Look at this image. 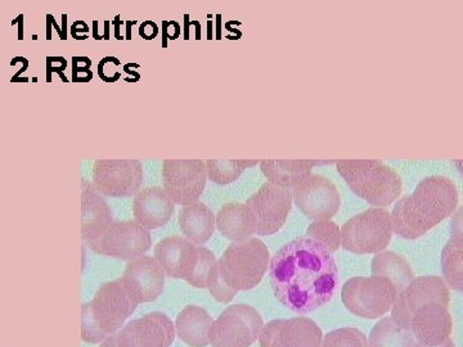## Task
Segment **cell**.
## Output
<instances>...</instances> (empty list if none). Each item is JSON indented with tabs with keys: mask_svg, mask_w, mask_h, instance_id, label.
<instances>
[{
	"mask_svg": "<svg viewBox=\"0 0 463 347\" xmlns=\"http://www.w3.org/2000/svg\"><path fill=\"white\" fill-rule=\"evenodd\" d=\"M269 279L277 300L298 314L325 306L340 288L334 254L307 237H298L276 252Z\"/></svg>",
	"mask_w": 463,
	"mask_h": 347,
	"instance_id": "6da1fadb",
	"label": "cell"
},
{
	"mask_svg": "<svg viewBox=\"0 0 463 347\" xmlns=\"http://www.w3.org/2000/svg\"><path fill=\"white\" fill-rule=\"evenodd\" d=\"M458 191L453 181L431 175L417 184L412 194L397 201L390 212L392 231L404 239H417L455 214Z\"/></svg>",
	"mask_w": 463,
	"mask_h": 347,
	"instance_id": "7a4b0ae2",
	"label": "cell"
},
{
	"mask_svg": "<svg viewBox=\"0 0 463 347\" xmlns=\"http://www.w3.org/2000/svg\"><path fill=\"white\" fill-rule=\"evenodd\" d=\"M138 296L118 278L100 285L93 300L81 309V337L88 343H100L124 327L139 306Z\"/></svg>",
	"mask_w": 463,
	"mask_h": 347,
	"instance_id": "3957f363",
	"label": "cell"
},
{
	"mask_svg": "<svg viewBox=\"0 0 463 347\" xmlns=\"http://www.w3.org/2000/svg\"><path fill=\"white\" fill-rule=\"evenodd\" d=\"M336 169L353 193L371 206L383 209L401 196L403 188L401 176L379 160L340 161Z\"/></svg>",
	"mask_w": 463,
	"mask_h": 347,
	"instance_id": "277c9868",
	"label": "cell"
},
{
	"mask_svg": "<svg viewBox=\"0 0 463 347\" xmlns=\"http://www.w3.org/2000/svg\"><path fill=\"white\" fill-rule=\"evenodd\" d=\"M270 254L259 239L233 242L216 261L219 276L234 291H250L263 281L269 269Z\"/></svg>",
	"mask_w": 463,
	"mask_h": 347,
	"instance_id": "5b68a950",
	"label": "cell"
},
{
	"mask_svg": "<svg viewBox=\"0 0 463 347\" xmlns=\"http://www.w3.org/2000/svg\"><path fill=\"white\" fill-rule=\"evenodd\" d=\"M341 246L356 255H373L383 252L392 239L390 212L379 207H371L353 216L343 225Z\"/></svg>",
	"mask_w": 463,
	"mask_h": 347,
	"instance_id": "8992f818",
	"label": "cell"
},
{
	"mask_svg": "<svg viewBox=\"0 0 463 347\" xmlns=\"http://www.w3.org/2000/svg\"><path fill=\"white\" fill-rule=\"evenodd\" d=\"M399 292L383 277H354L341 289L344 305L352 314L364 319H377L392 310Z\"/></svg>",
	"mask_w": 463,
	"mask_h": 347,
	"instance_id": "52a82bcc",
	"label": "cell"
},
{
	"mask_svg": "<svg viewBox=\"0 0 463 347\" xmlns=\"http://www.w3.org/2000/svg\"><path fill=\"white\" fill-rule=\"evenodd\" d=\"M263 318L245 304L228 306L210 328L213 347H251L263 330Z\"/></svg>",
	"mask_w": 463,
	"mask_h": 347,
	"instance_id": "ba28073f",
	"label": "cell"
},
{
	"mask_svg": "<svg viewBox=\"0 0 463 347\" xmlns=\"http://www.w3.org/2000/svg\"><path fill=\"white\" fill-rule=\"evenodd\" d=\"M149 230L134 220H114L100 239L90 243L88 248L96 254L129 260L143 257L151 249Z\"/></svg>",
	"mask_w": 463,
	"mask_h": 347,
	"instance_id": "9c48e42d",
	"label": "cell"
},
{
	"mask_svg": "<svg viewBox=\"0 0 463 347\" xmlns=\"http://www.w3.org/2000/svg\"><path fill=\"white\" fill-rule=\"evenodd\" d=\"M206 167L203 160H165L163 163L164 191L174 205L199 202L206 187Z\"/></svg>",
	"mask_w": 463,
	"mask_h": 347,
	"instance_id": "30bf717a",
	"label": "cell"
},
{
	"mask_svg": "<svg viewBox=\"0 0 463 347\" xmlns=\"http://www.w3.org/2000/svg\"><path fill=\"white\" fill-rule=\"evenodd\" d=\"M143 178L145 173L139 160H96L91 185L102 197L123 199L139 191Z\"/></svg>",
	"mask_w": 463,
	"mask_h": 347,
	"instance_id": "8fae6325",
	"label": "cell"
},
{
	"mask_svg": "<svg viewBox=\"0 0 463 347\" xmlns=\"http://www.w3.org/2000/svg\"><path fill=\"white\" fill-rule=\"evenodd\" d=\"M292 190L267 182L246 202L255 218L258 236H272L282 230L292 210Z\"/></svg>",
	"mask_w": 463,
	"mask_h": 347,
	"instance_id": "7c38bea8",
	"label": "cell"
},
{
	"mask_svg": "<svg viewBox=\"0 0 463 347\" xmlns=\"http://www.w3.org/2000/svg\"><path fill=\"white\" fill-rule=\"evenodd\" d=\"M292 200L310 220H331L341 206L336 185L318 174H310L292 190Z\"/></svg>",
	"mask_w": 463,
	"mask_h": 347,
	"instance_id": "4fadbf2b",
	"label": "cell"
},
{
	"mask_svg": "<svg viewBox=\"0 0 463 347\" xmlns=\"http://www.w3.org/2000/svg\"><path fill=\"white\" fill-rule=\"evenodd\" d=\"M439 303L449 306L450 292L443 278L435 276H423L414 278L398 295L392 307V319L402 327L410 330L412 316L420 307L428 304Z\"/></svg>",
	"mask_w": 463,
	"mask_h": 347,
	"instance_id": "5bb4252c",
	"label": "cell"
},
{
	"mask_svg": "<svg viewBox=\"0 0 463 347\" xmlns=\"http://www.w3.org/2000/svg\"><path fill=\"white\" fill-rule=\"evenodd\" d=\"M174 340V323L169 316L160 312L134 319L116 333L118 347H170Z\"/></svg>",
	"mask_w": 463,
	"mask_h": 347,
	"instance_id": "9a60e30c",
	"label": "cell"
},
{
	"mask_svg": "<svg viewBox=\"0 0 463 347\" xmlns=\"http://www.w3.org/2000/svg\"><path fill=\"white\" fill-rule=\"evenodd\" d=\"M322 340L321 328L306 316L267 323L259 336L260 347H321Z\"/></svg>",
	"mask_w": 463,
	"mask_h": 347,
	"instance_id": "2e32d148",
	"label": "cell"
},
{
	"mask_svg": "<svg viewBox=\"0 0 463 347\" xmlns=\"http://www.w3.org/2000/svg\"><path fill=\"white\" fill-rule=\"evenodd\" d=\"M154 258L165 276L188 281L199 261V246L184 237H166L155 246Z\"/></svg>",
	"mask_w": 463,
	"mask_h": 347,
	"instance_id": "e0dca14e",
	"label": "cell"
},
{
	"mask_svg": "<svg viewBox=\"0 0 463 347\" xmlns=\"http://www.w3.org/2000/svg\"><path fill=\"white\" fill-rule=\"evenodd\" d=\"M410 330L412 331L417 343L439 346L450 339L453 330L452 316L443 304H428L414 313Z\"/></svg>",
	"mask_w": 463,
	"mask_h": 347,
	"instance_id": "ac0fdd59",
	"label": "cell"
},
{
	"mask_svg": "<svg viewBox=\"0 0 463 347\" xmlns=\"http://www.w3.org/2000/svg\"><path fill=\"white\" fill-rule=\"evenodd\" d=\"M165 277L154 258L143 255L128 263L121 278L143 304L154 303L161 296L165 287Z\"/></svg>",
	"mask_w": 463,
	"mask_h": 347,
	"instance_id": "d6986e66",
	"label": "cell"
},
{
	"mask_svg": "<svg viewBox=\"0 0 463 347\" xmlns=\"http://www.w3.org/2000/svg\"><path fill=\"white\" fill-rule=\"evenodd\" d=\"M174 202L164 188L147 187L137 192L133 200L134 221L145 230H155L169 223Z\"/></svg>",
	"mask_w": 463,
	"mask_h": 347,
	"instance_id": "ffe728a7",
	"label": "cell"
},
{
	"mask_svg": "<svg viewBox=\"0 0 463 347\" xmlns=\"http://www.w3.org/2000/svg\"><path fill=\"white\" fill-rule=\"evenodd\" d=\"M114 223L111 209L87 179H81V237L87 245L102 237Z\"/></svg>",
	"mask_w": 463,
	"mask_h": 347,
	"instance_id": "44dd1931",
	"label": "cell"
},
{
	"mask_svg": "<svg viewBox=\"0 0 463 347\" xmlns=\"http://www.w3.org/2000/svg\"><path fill=\"white\" fill-rule=\"evenodd\" d=\"M215 227L224 239L243 242L251 239L257 230L255 218L246 203H225L215 218Z\"/></svg>",
	"mask_w": 463,
	"mask_h": 347,
	"instance_id": "7402d4cb",
	"label": "cell"
},
{
	"mask_svg": "<svg viewBox=\"0 0 463 347\" xmlns=\"http://www.w3.org/2000/svg\"><path fill=\"white\" fill-rule=\"evenodd\" d=\"M214 319L203 307L188 305L179 313L175 321V333L182 342L190 347H206Z\"/></svg>",
	"mask_w": 463,
	"mask_h": 347,
	"instance_id": "603a6c76",
	"label": "cell"
},
{
	"mask_svg": "<svg viewBox=\"0 0 463 347\" xmlns=\"http://www.w3.org/2000/svg\"><path fill=\"white\" fill-rule=\"evenodd\" d=\"M179 227L185 239L196 246L205 245L215 231V214L200 201L183 206L179 212Z\"/></svg>",
	"mask_w": 463,
	"mask_h": 347,
	"instance_id": "cb8c5ba5",
	"label": "cell"
},
{
	"mask_svg": "<svg viewBox=\"0 0 463 347\" xmlns=\"http://www.w3.org/2000/svg\"><path fill=\"white\" fill-rule=\"evenodd\" d=\"M321 165V161L307 160H263L260 169L268 182L279 187L294 190L307 175L313 167Z\"/></svg>",
	"mask_w": 463,
	"mask_h": 347,
	"instance_id": "d4e9b609",
	"label": "cell"
},
{
	"mask_svg": "<svg viewBox=\"0 0 463 347\" xmlns=\"http://www.w3.org/2000/svg\"><path fill=\"white\" fill-rule=\"evenodd\" d=\"M373 276L388 278L399 294L414 279L412 267L402 255L392 251L376 254L371 265Z\"/></svg>",
	"mask_w": 463,
	"mask_h": 347,
	"instance_id": "484cf974",
	"label": "cell"
},
{
	"mask_svg": "<svg viewBox=\"0 0 463 347\" xmlns=\"http://www.w3.org/2000/svg\"><path fill=\"white\" fill-rule=\"evenodd\" d=\"M441 273L448 288L463 289V234H450L441 251Z\"/></svg>",
	"mask_w": 463,
	"mask_h": 347,
	"instance_id": "4316f807",
	"label": "cell"
},
{
	"mask_svg": "<svg viewBox=\"0 0 463 347\" xmlns=\"http://www.w3.org/2000/svg\"><path fill=\"white\" fill-rule=\"evenodd\" d=\"M416 340L412 331L402 327L385 316L376 323L368 337V347H414Z\"/></svg>",
	"mask_w": 463,
	"mask_h": 347,
	"instance_id": "83f0119b",
	"label": "cell"
},
{
	"mask_svg": "<svg viewBox=\"0 0 463 347\" xmlns=\"http://www.w3.org/2000/svg\"><path fill=\"white\" fill-rule=\"evenodd\" d=\"M257 160H207L205 161L206 175L209 181L219 185H227L236 182L242 173L250 167L258 165Z\"/></svg>",
	"mask_w": 463,
	"mask_h": 347,
	"instance_id": "f1b7e54d",
	"label": "cell"
},
{
	"mask_svg": "<svg viewBox=\"0 0 463 347\" xmlns=\"http://www.w3.org/2000/svg\"><path fill=\"white\" fill-rule=\"evenodd\" d=\"M307 237L315 239L316 242L321 243L328 251L336 252L341 246V231L340 227L332 220L313 221L307 227Z\"/></svg>",
	"mask_w": 463,
	"mask_h": 347,
	"instance_id": "f546056e",
	"label": "cell"
},
{
	"mask_svg": "<svg viewBox=\"0 0 463 347\" xmlns=\"http://www.w3.org/2000/svg\"><path fill=\"white\" fill-rule=\"evenodd\" d=\"M321 347H368V339L356 328H340L326 334Z\"/></svg>",
	"mask_w": 463,
	"mask_h": 347,
	"instance_id": "4dcf8cb0",
	"label": "cell"
},
{
	"mask_svg": "<svg viewBox=\"0 0 463 347\" xmlns=\"http://www.w3.org/2000/svg\"><path fill=\"white\" fill-rule=\"evenodd\" d=\"M216 258L214 252L209 249L199 246V261H197L196 269L188 283L194 288H206L207 278H209L210 270L214 267Z\"/></svg>",
	"mask_w": 463,
	"mask_h": 347,
	"instance_id": "1f68e13d",
	"label": "cell"
},
{
	"mask_svg": "<svg viewBox=\"0 0 463 347\" xmlns=\"http://www.w3.org/2000/svg\"><path fill=\"white\" fill-rule=\"evenodd\" d=\"M206 288L209 289L212 296L215 298L218 303L228 304L236 297L239 292L234 291L228 287L223 281H222L221 276H219L218 267L216 263L214 267L210 270L209 278H207Z\"/></svg>",
	"mask_w": 463,
	"mask_h": 347,
	"instance_id": "d6a6232c",
	"label": "cell"
},
{
	"mask_svg": "<svg viewBox=\"0 0 463 347\" xmlns=\"http://www.w3.org/2000/svg\"><path fill=\"white\" fill-rule=\"evenodd\" d=\"M452 233L450 234H463L462 230V207H459L458 211L456 212L452 219Z\"/></svg>",
	"mask_w": 463,
	"mask_h": 347,
	"instance_id": "836d02e7",
	"label": "cell"
},
{
	"mask_svg": "<svg viewBox=\"0 0 463 347\" xmlns=\"http://www.w3.org/2000/svg\"><path fill=\"white\" fill-rule=\"evenodd\" d=\"M99 347H118L116 346V333L109 336V339L102 341Z\"/></svg>",
	"mask_w": 463,
	"mask_h": 347,
	"instance_id": "e575fe53",
	"label": "cell"
},
{
	"mask_svg": "<svg viewBox=\"0 0 463 347\" xmlns=\"http://www.w3.org/2000/svg\"><path fill=\"white\" fill-rule=\"evenodd\" d=\"M414 347H456V346H455V342H453L452 339H448L447 341H444V342L441 343V345H439V346H423V345H421V343L416 342V345H414Z\"/></svg>",
	"mask_w": 463,
	"mask_h": 347,
	"instance_id": "d590c367",
	"label": "cell"
}]
</instances>
